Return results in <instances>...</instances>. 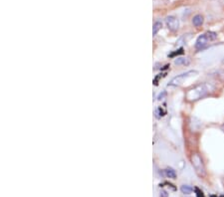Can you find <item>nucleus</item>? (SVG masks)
Segmentation results:
<instances>
[{
    "mask_svg": "<svg viewBox=\"0 0 224 197\" xmlns=\"http://www.w3.org/2000/svg\"><path fill=\"white\" fill-rule=\"evenodd\" d=\"M165 22H167V25L170 31L174 32V31H177V30H178V27H179V21H178V19L177 17L168 16V17H167V19H165Z\"/></svg>",
    "mask_w": 224,
    "mask_h": 197,
    "instance_id": "20e7f679",
    "label": "nucleus"
},
{
    "mask_svg": "<svg viewBox=\"0 0 224 197\" xmlns=\"http://www.w3.org/2000/svg\"><path fill=\"white\" fill-rule=\"evenodd\" d=\"M191 163H192L193 167H194L195 171L197 172L198 175H204L205 174V169L204 165H203L202 159L197 153H194L192 156H191Z\"/></svg>",
    "mask_w": 224,
    "mask_h": 197,
    "instance_id": "7ed1b4c3",
    "label": "nucleus"
},
{
    "mask_svg": "<svg viewBox=\"0 0 224 197\" xmlns=\"http://www.w3.org/2000/svg\"><path fill=\"white\" fill-rule=\"evenodd\" d=\"M195 75H197V72H196V71H188V72L183 73V74L178 75L175 78H173L168 85L169 86H180L184 83L185 80H187L188 78L192 77V76H195Z\"/></svg>",
    "mask_w": 224,
    "mask_h": 197,
    "instance_id": "f03ea898",
    "label": "nucleus"
},
{
    "mask_svg": "<svg viewBox=\"0 0 224 197\" xmlns=\"http://www.w3.org/2000/svg\"><path fill=\"white\" fill-rule=\"evenodd\" d=\"M174 64L177 66H188L190 64V59L186 57H179L174 60Z\"/></svg>",
    "mask_w": 224,
    "mask_h": 197,
    "instance_id": "423d86ee",
    "label": "nucleus"
},
{
    "mask_svg": "<svg viewBox=\"0 0 224 197\" xmlns=\"http://www.w3.org/2000/svg\"><path fill=\"white\" fill-rule=\"evenodd\" d=\"M162 27V23L160 21H157L155 24H153V29H152V35L155 36V35L157 34V32L159 31V29Z\"/></svg>",
    "mask_w": 224,
    "mask_h": 197,
    "instance_id": "6e6552de",
    "label": "nucleus"
},
{
    "mask_svg": "<svg viewBox=\"0 0 224 197\" xmlns=\"http://www.w3.org/2000/svg\"><path fill=\"white\" fill-rule=\"evenodd\" d=\"M207 93H209V86L207 84L198 85L193 89L188 91L187 94H186V98L189 101H196L204 97Z\"/></svg>",
    "mask_w": 224,
    "mask_h": 197,
    "instance_id": "f257e3e1",
    "label": "nucleus"
},
{
    "mask_svg": "<svg viewBox=\"0 0 224 197\" xmlns=\"http://www.w3.org/2000/svg\"><path fill=\"white\" fill-rule=\"evenodd\" d=\"M208 41H209V39H208V37L206 36V34L200 35L195 42V48L196 49H202V48H204L206 46V44L208 43Z\"/></svg>",
    "mask_w": 224,
    "mask_h": 197,
    "instance_id": "39448f33",
    "label": "nucleus"
},
{
    "mask_svg": "<svg viewBox=\"0 0 224 197\" xmlns=\"http://www.w3.org/2000/svg\"><path fill=\"white\" fill-rule=\"evenodd\" d=\"M164 172H165V175H167V177H169V178H175L177 177V173H175V171L173 170L172 168H167L164 170Z\"/></svg>",
    "mask_w": 224,
    "mask_h": 197,
    "instance_id": "1a4fd4ad",
    "label": "nucleus"
},
{
    "mask_svg": "<svg viewBox=\"0 0 224 197\" xmlns=\"http://www.w3.org/2000/svg\"><path fill=\"white\" fill-rule=\"evenodd\" d=\"M181 191L184 194H190L193 191V188L189 185H182L181 186Z\"/></svg>",
    "mask_w": 224,
    "mask_h": 197,
    "instance_id": "9d476101",
    "label": "nucleus"
},
{
    "mask_svg": "<svg viewBox=\"0 0 224 197\" xmlns=\"http://www.w3.org/2000/svg\"><path fill=\"white\" fill-rule=\"evenodd\" d=\"M203 22H204V18H203V16L202 15H200V14L195 15V16L193 17V19H192V24L194 25L195 27L201 26V25L203 24Z\"/></svg>",
    "mask_w": 224,
    "mask_h": 197,
    "instance_id": "0eeeda50",
    "label": "nucleus"
},
{
    "mask_svg": "<svg viewBox=\"0 0 224 197\" xmlns=\"http://www.w3.org/2000/svg\"><path fill=\"white\" fill-rule=\"evenodd\" d=\"M206 36L208 37L209 41H212V40H215L216 38H217V34L214 32H207L206 33Z\"/></svg>",
    "mask_w": 224,
    "mask_h": 197,
    "instance_id": "9b49d317",
    "label": "nucleus"
},
{
    "mask_svg": "<svg viewBox=\"0 0 224 197\" xmlns=\"http://www.w3.org/2000/svg\"><path fill=\"white\" fill-rule=\"evenodd\" d=\"M222 128V130H223V131H224V125H222V128Z\"/></svg>",
    "mask_w": 224,
    "mask_h": 197,
    "instance_id": "f8f14e48",
    "label": "nucleus"
}]
</instances>
